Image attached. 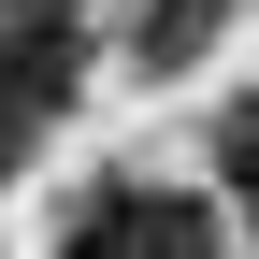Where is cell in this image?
I'll list each match as a JSON object with an SVG mask.
<instances>
[{
	"instance_id": "1",
	"label": "cell",
	"mask_w": 259,
	"mask_h": 259,
	"mask_svg": "<svg viewBox=\"0 0 259 259\" xmlns=\"http://www.w3.org/2000/svg\"><path fill=\"white\" fill-rule=\"evenodd\" d=\"M58 259H216V202H187V187H87Z\"/></svg>"
},
{
	"instance_id": "2",
	"label": "cell",
	"mask_w": 259,
	"mask_h": 259,
	"mask_svg": "<svg viewBox=\"0 0 259 259\" xmlns=\"http://www.w3.org/2000/svg\"><path fill=\"white\" fill-rule=\"evenodd\" d=\"M72 15L58 0H0V115L15 130H58V101H72Z\"/></svg>"
},
{
	"instance_id": "3",
	"label": "cell",
	"mask_w": 259,
	"mask_h": 259,
	"mask_svg": "<svg viewBox=\"0 0 259 259\" xmlns=\"http://www.w3.org/2000/svg\"><path fill=\"white\" fill-rule=\"evenodd\" d=\"M216 29H231V0H144V15H130V58H144V72H187Z\"/></svg>"
},
{
	"instance_id": "4",
	"label": "cell",
	"mask_w": 259,
	"mask_h": 259,
	"mask_svg": "<svg viewBox=\"0 0 259 259\" xmlns=\"http://www.w3.org/2000/svg\"><path fill=\"white\" fill-rule=\"evenodd\" d=\"M216 173H231V187H245V216H259V101L216 115Z\"/></svg>"
},
{
	"instance_id": "5",
	"label": "cell",
	"mask_w": 259,
	"mask_h": 259,
	"mask_svg": "<svg viewBox=\"0 0 259 259\" xmlns=\"http://www.w3.org/2000/svg\"><path fill=\"white\" fill-rule=\"evenodd\" d=\"M15 158H29V130H15V115H0V173H15Z\"/></svg>"
}]
</instances>
